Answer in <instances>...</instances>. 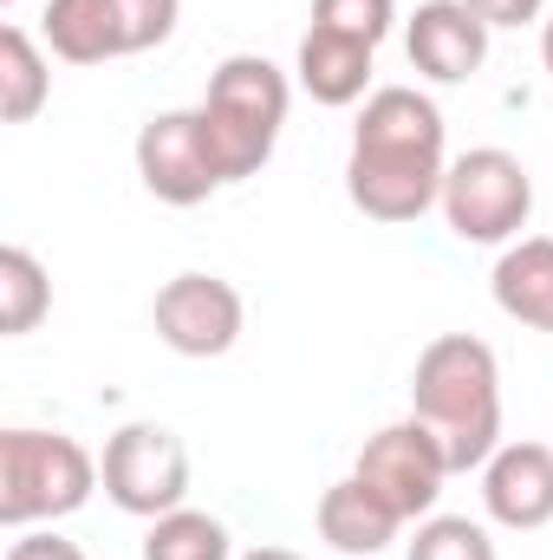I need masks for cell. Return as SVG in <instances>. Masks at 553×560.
I'll use <instances>...</instances> for the list:
<instances>
[{
	"instance_id": "603a6c76",
	"label": "cell",
	"mask_w": 553,
	"mask_h": 560,
	"mask_svg": "<svg viewBox=\"0 0 553 560\" xmlns=\"http://www.w3.org/2000/svg\"><path fill=\"white\" fill-rule=\"evenodd\" d=\"M7 560H85V548L66 541V535H33V528H20L13 548H7Z\"/></svg>"
},
{
	"instance_id": "d6986e66",
	"label": "cell",
	"mask_w": 553,
	"mask_h": 560,
	"mask_svg": "<svg viewBox=\"0 0 553 560\" xmlns=\"http://www.w3.org/2000/svg\"><path fill=\"white\" fill-rule=\"evenodd\" d=\"M404 560H502V555H495L482 522H469V515H423Z\"/></svg>"
},
{
	"instance_id": "277c9868",
	"label": "cell",
	"mask_w": 553,
	"mask_h": 560,
	"mask_svg": "<svg viewBox=\"0 0 553 560\" xmlns=\"http://www.w3.org/2000/svg\"><path fill=\"white\" fill-rule=\"evenodd\" d=\"M98 489V463L66 430L13 423L0 430V528H39L59 515H79Z\"/></svg>"
},
{
	"instance_id": "5bb4252c",
	"label": "cell",
	"mask_w": 553,
	"mask_h": 560,
	"mask_svg": "<svg viewBox=\"0 0 553 560\" xmlns=\"http://www.w3.org/2000/svg\"><path fill=\"white\" fill-rule=\"evenodd\" d=\"M489 287H495V306L508 319H521L534 332H553V242L548 235L508 242L502 261H495V275H489Z\"/></svg>"
},
{
	"instance_id": "52a82bcc",
	"label": "cell",
	"mask_w": 553,
	"mask_h": 560,
	"mask_svg": "<svg viewBox=\"0 0 553 560\" xmlns=\"http://www.w3.org/2000/svg\"><path fill=\"white\" fill-rule=\"evenodd\" d=\"M352 476L372 489V495H385L404 522H423L430 509H436V495H443V482L456 476L449 469V456H443V443H436V430L430 423H385L378 436H365V450H358V463H352Z\"/></svg>"
},
{
	"instance_id": "3957f363",
	"label": "cell",
	"mask_w": 553,
	"mask_h": 560,
	"mask_svg": "<svg viewBox=\"0 0 553 560\" xmlns=\"http://www.w3.org/2000/svg\"><path fill=\"white\" fill-rule=\"evenodd\" d=\"M286 105H293V92H286V72L274 59L235 52L215 66L196 118H202V143H209L222 183H248L268 170L280 131H286Z\"/></svg>"
},
{
	"instance_id": "8992f818",
	"label": "cell",
	"mask_w": 553,
	"mask_h": 560,
	"mask_svg": "<svg viewBox=\"0 0 553 560\" xmlns=\"http://www.w3.org/2000/svg\"><path fill=\"white\" fill-rule=\"evenodd\" d=\"M98 482L125 515L156 522V515L183 509V495H189V450L163 423H125L98 456Z\"/></svg>"
},
{
	"instance_id": "ba28073f",
	"label": "cell",
	"mask_w": 553,
	"mask_h": 560,
	"mask_svg": "<svg viewBox=\"0 0 553 560\" xmlns=\"http://www.w3.org/2000/svg\"><path fill=\"white\" fill-rule=\"evenodd\" d=\"M150 319H156V339L176 359H222V352H235V339L248 326V306L222 275H176L156 287Z\"/></svg>"
},
{
	"instance_id": "8fae6325",
	"label": "cell",
	"mask_w": 553,
	"mask_h": 560,
	"mask_svg": "<svg viewBox=\"0 0 553 560\" xmlns=\"http://www.w3.org/2000/svg\"><path fill=\"white\" fill-rule=\"evenodd\" d=\"M482 509L489 522L534 535L553 522V450L548 443H502L482 463Z\"/></svg>"
},
{
	"instance_id": "7a4b0ae2",
	"label": "cell",
	"mask_w": 553,
	"mask_h": 560,
	"mask_svg": "<svg viewBox=\"0 0 553 560\" xmlns=\"http://www.w3.org/2000/svg\"><path fill=\"white\" fill-rule=\"evenodd\" d=\"M411 418L436 430L456 476L482 469L502 450V365L475 332H443L416 352Z\"/></svg>"
},
{
	"instance_id": "9c48e42d",
	"label": "cell",
	"mask_w": 553,
	"mask_h": 560,
	"mask_svg": "<svg viewBox=\"0 0 553 560\" xmlns=\"http://www.w3.org/2000/svg\"><path fill=\"white\" fill-rule=\"evenodd\" d=\"M138 176L143 189L169 209H196L222 189V170L202 143V118L196 112H156L138 131Z\"/></svg>"
},
{
	"instance_id": "9a60e30c",
	"label": "cell",
	"mask_w": 553,
	"mask_h": 560,
	"mask_svg": "<svg viewBox=\"0 0 553 560\" xmlns=\"http://www.w3.org/2000/svg\"><path fill=\"white\" fill-rule=\"evenodd\" d=\"M52 59L66 66H105V59H125V26L111 13V0H46V20H39Z\"/></svg>"
},
{
	"instance_id": "6da1fadb",
	"label": "cell",
	"mask_w": 553,
	"mask_h": 560,
	"mask_svg": "<svg viewBox=\"0 0 553 560\" xmlns=\"http://www.w3.org/2000/svg\"><path fill=\"white\" fill-rule=\"evenodd\" d=\"M443 112L416 85H378L352 125L345 196L372 222H416L443 202Z\"/></svg>"
},
{
	"instance_id": "30bf717a",
	"label": "cell",
	"mask_w": 553,
	"mask_h": 560,
	"mask_svg": "<svg viewBox=\"0 0 553 560\" xmlns=\"http://www.w3.org/2000/svg\"><path fill=\"white\" fill-rule=\"evenodd\" d=\"M404 52L430 85H462L489 59V26L462 0H423L404 26Z\"/></svg>"
},
{
	"instance_id": "4fadbf2b",
	"label": "cell",
	"mask_w": 553,
	"mask_h": 560,
	"mask_svg": "<svg viewBox=\"0 0 553 560\" xmlns=\"http://www.w3.org/2000/svg\"><path fill=\"white\" fill-rule=\"evenodd\" d=\"M398 528H404V515L385 495H372L358 476H345L319 495V541L339 555H385L398 541Z\"/></svg>"
},
{
	"instance_id": "ac0fdd59",
	"label": "cell",
	"mask_w": 553,
	"mask_h": 560,
	"mask_svg": "<svg viewBox=\"0 0 553 560\" xmlns=\"http://www.w3.org/2000/svg\"><path fill=\"white\" fill-rule=\"evenodd\" d=\"M52 313V280L26 248H0V332L26 339L39 319Z\"/></svg>"
},
{
	"instance_id": "484cf974",
	"label": "cell",
	"mask_w": 553,
	"mask_h": 560,
	"mask_svg": "<svg viewBox=\"0 0 553 560\" xmlns=\"http://www.w3.org/2000/svg\"><path fill=\"white\" fill-rule=\"evenodd\" d=\"M0 7H13V0H0Z\"/></svg>"
},
{
	"instance_id": "7402d4cb",
	"label": "cell",
	"mask_w": 553,
	"mask_h": 560,
	"mask_svg": "<svg viewBox=\"0 0 553 560\" xmlns=\"http://www.w3.org/2000/svg\"><path fill=\"white\" fill-rule=\"evenodd\" d=\"M462 7H469L489 33H502V26H534L548 0H462Z\"/></svg>"
},
{
	"instance_id": "7c38bea8",
	"label": "cell",
	"mask_w": 553,
	"mask_h": 560,
	"mask_svg": "<svg viewBox=\"0 0 553 560\" xmlns=\"http://www.w3.org/2000/svg\"><path fill=\"white\" fill-rule=\"evenodd\" d=\"M293 72H299V85H306V98H313V105H332V112H345V105L372 98V46L345 39V33L306 26Z\"/></svg>"
},
{
	"instance_id": "d4e9b609",
	"label": "cell",
	"mask_w": 553,
	"mask_h": 560,
	"mask_svg": "<svg viewBox=\"0 0 553 560\" xmlns=\"http://www.w3.org/2000/svg\"><path fill=\"white\" fill-rule=\"evenodd\" d=\"M541 59H548V72H553V20L541 26Z\"/></svg>"
},
{
	"instance_id": "ffe728a7",
	"label": "cell",
	"mask_w": 553,
	"mask_h": 560,
	"mask_svg": "<svg viewBox=\"0 0 553 560\" xmlns=\"http://www.w3.org/2000/svg\"><path fill=\"white\" fill-rule=\"evenodd\" d=\"M313 26L345 33V39L378 52L391 39V26H398V0H313Z\"/></svg>"
},
{
	"instance_id": "2e32d148",
	"label": "cell",
	"mask_w": 553,
	"mask_h": 560,
	"mask_svg": "<svg viewBox=\"0 0 553 560\" xmlns=\"http://www.w3.org/2000/svg\"><path fill=\"white\" fill-rule=\"evenodd\" d=\"M52 98V72L46 52L33 46L26 26H0V118L7 125H33Z\"/></svg>"
},
{
	"instance_id": "cb8c5ba5",
	"label": "cell",
	"mask_w": 553,
	"mask_h": 560,
	"mask_svg": "<svg viewBox=\"0 0 553 560\" xmlns=\"http://www.w3.org/2000/svg\"><path fill=\"white\" fill-rule=\"evenodd\" d=\"M242 560H299L293 548H255V555H242Z\"/></svg>"
},
{
	"instance_id": "e0dca14e",
	"label": "cell",
	"mask_w": 553,
	"mask_h": 560,
	"mask_svg": "<svg viewBox=\"0 0 553 560\" xmlns=\"http://www.w3.org/2000/svg\"><path fill=\"white\" fill-rule=\"evenodd\" d=\"M143 560H235V541L215 515L202 509H169L150 522L143 535Z\"/></svg>"
},
{
	"instance_id": "44dd1931",
	"label": "cell",
	"mask_w": 553,
	"mask_h": 560,
	"mask_svg": "<svg viewBox=\"0 0 553 560\" xmlns=\"http://www.w3.org/2000/svg\"><path fill=\"white\" fill-rule=\"evenodd\" d=\"M111 13L125 26V52H150V46H163L176 33L183 0H111Z\"/></svg>"
},
{
	"instance_id": "5b68a950",
	"label": "cell",
	"mask_w": 553,
	"mask_h": 560,
	"mask_svg": "<svg viewBox=\"0 0 553 560\" xmlns=\"http://www.w3.org/2000/svg\"><path fill=\"white\" fill-rule=\"evenodd\" d=\"M534 215V176L515 150H462L443 176V222L475 242V248H495V242H515Z\"/></svg>"
}]
</instances>
